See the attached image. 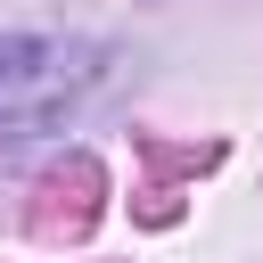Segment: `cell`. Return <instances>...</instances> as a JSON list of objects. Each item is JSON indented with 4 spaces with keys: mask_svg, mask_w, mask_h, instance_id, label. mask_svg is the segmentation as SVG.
Here are the masks:
<instances>
[{
    "mask_svg": "<svg viewBox=\"0 0 263 263\" xmlns=\"http://www.w3.org/2000/svg\"><path fill=\"white\" fill-rule=\"evenodd\" d=\"M99 74H107V58L90 41H66V33H0V140L58 132L99 90Z\"/></svg>",
    "mask_w": 263,
    "mask_h": 263,
    "instance_id": "obj_1",
    "label": "cell"
}]
</instances>
